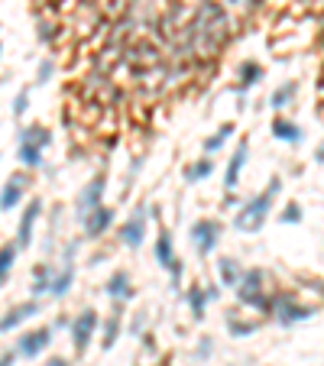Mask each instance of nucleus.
<instances>
[{
	"label": "nucleus",
	"mask_w": 324,
	"mask_h": 366,
	"mask_svg": "<svg viewBox=\"0 0 324 366\" xmlns=\"http://www.w3.org/2000/svg\"><path fill=\"white\" fill-rule=\"evenodd\" d=\"M71 324V318L69 314H59V318H55V324H52V331H65Z\"/></svg>",
	"instance_id": "41"
},
{
	"label": "nucleus",
	"mask_w": 324,
	"mask_h": 366,
	"mask_svg": "<svg viewBox=\"0 0 324 366\" xmlns=\"http://www.w3.org/2000/svg\"><path fill=\"white\" fill-rule=\"evenodd\" d=\"M30 172H13V176L7 178V182L0 185V214L13 211V207H20L26 201V191H30Z\"/></svg>",
	"instance_id": "10"
},
{
	"label": "nucleus",
	"mask_w": 324,
	"mask_h": 366,
	"mask_svg": "<svg viewBox=\"0 0 324 366\" xmlns=\"http://www.w3.org/2000/svg\"><path fill=\"white\" fill-rule=\"evenodd\" d=\"M36 36H39V42H46V46H52L55 39H59V23H55V20H49V16H39V23H36Z\"/></svg>",
	"instance_id": "31"
},
{
	"label": "nucleus",
	"mask_w": 324,
	"mask_h": 366,
	"mask_svg": "<svg viewBox=\"0 0 324 366\" xmlns=\"http://www.w3.org/2000/svg\"><path fill=\"white\" fill-rule=\"evenodd\" d=\"M55 341V331L52 328H33V331H23V334L16 337L13 343V353L23 360H36L49 350V343Z\"/></svg>",
	"instance_id": "9"
},
{
	"label": "nucleus",
	"mask_w": 324,
	"mask_h": 366,
	"mask_svg": "<svg viewBox=\"0 0 324 366\" xmlns=\"http://www.w3.org/2000/svg\"><path fill=\"white\" fill-rule=\"evenodd\" d=\"M0 59H4V42H0Z\"/></svg>",
	"instance_id": "44"
},
{
	"label": "nucleus",
	"mask_w": 324,
	"mask_h": 366,
	"mask_svg": "<svg viewBox=\"0 0 324 366\" xmlns=\"http://www.w3.org/2000/svg\"><path fill=\"white\" fill-rule=\"evenodd\" d=\"M262 78H266V69H262L260 62H256V59H243L237 65V88H233V91H237V94L253 91Z\"/></svg>",
	"instance_id": "18"
},
{
	"label": "nucleus",
	"mask_w": 324,
	"mask_h": 366,
	"mask_svg": "<svg viewBox=\"0 0 324 366\" xmlns=\"http://www.w3.org/2000/svg\"><path fill=\"white\" fill-rule=\"evenodd\" d=\"M162 366H172V363H162Z\"/></svg>",
	"instance_id": "45"
},
{
	"label": "nucleus",
	"mask_w": 324,
	"mask_h": 366,
	"mask_svg": "<svg viewBox=\"0 0 324 366\" xmlns=\"http://www.w3.org/2000/svg\"><path fill=\"white\" fill-rule=\"evenodd\" d=\"M71 285H75V263H59V266H55V273H52V282H49L46 295L65 298L71 292Z\"/></svg>",
	"instance_id": "21"
},
{
	"label": "nucleus",
	"mask_w": 324,
	"mask_h": 366,
	"mask_svg": "<svg viewBox=\"0 0 324 366\" xmlns=\"http://www.w3.org/2000/svg\"><path fill=\"white\" fill-rule=\"evenodd\" d=\"M117 236H120V244L130 246V250H139V246L146 244V236H149V205H137V207H133L130 217L120 224Z\"/></svg>",
	"instance_id": "7"
},
{
	"label": "nucleus",
	"mask_w": 324,
	"mask_h": 366,
	"mask_svg": "<svg viewBox=\"0 0 324 366\" xmlns=\"http://www.w3.org/2000/svg\"><path fill=\"white\" fill-rule=\"evenodd\" d=\"M153 260H156V266H159V269H166V273H169V269H172V263L178 260V256H175V236H172L166 227H159V234H156Z\"/></svg>",
	"instance_id": "20"
},
{
	"label": "nucleus",
	"mask_w": 324,
	"mask_h": 366,
	"mask_svg": "<svg viewBox=\"0 0 324 366\" xmlns=\"http://www.w3.org/2000/svg\"><path fill=\"white\" fill-rule=\"evenodd\" d=\"M104 191H108V172H94V176L81 185V191H78V198H75L78 221H81L88 211H94L98 205H104Z\"/></svg>",
	"instance_id": "8"
},
{
	"label": "nucleus",
	"mask_w": 324,
	"mask_h": 366,
	"mask_svg": "<svg viewBox=\"0 0 324 366\" xmlns=\"http://www.w3.org/2000/svg\"><path fill=\"white\" fill-rule=\"evenodd\" d=\"M214 159H208V156H204V159H195L192 166L185 168V182L188 185H198V182H204V178H211L214 176Z\"/></svg>",
	"instance_id": "28"
},
{
	"label": "nucleus",
	"mask_w": 324,
	"mask_h": 366,
	"mask_svg": "<svg viewBox=\"0 0 324 366\" xmlns=\"http://www.w3.org/2000/svg\"><path fill=\"white\" fill-rule=\"evenodd\" d=\"M52 273H55L52 263H39V266L33 269V282H30V295H33V298H42V295L49 292V282H52Z\"/></svg>",
	"instance_id": "25"
},
{
	"label": "nucleus",
	"mask_w": 324,
	"mask_h": 366,
	"mask_svg": "<svg viewBox=\"0 0 324 366\" xmlns=\"http://www.w3.org/2000/svg\"><path fill=\"white\" fill-rule=\"evenodd\" d=\"M16 256H20V250H16V244H0V289L7 285V279H10V269H13Z\"/></svg>",
	"instance_id": "29"
},
{
	"label": "nucleus",
	"mask_w": 324,
	"mask_h": 366,
	"mask_svg": "<svg viewBox=\"0 0 324 366\" xmlns=\"http://www.w3.org/2000/svg\"><path fill=\"white\" fill-rule=\"evenodd\" d=\"M16 146H30V149H42L46 153L49 146H52V130L42 127V123H26L16 133Z\"/></svg>",
	"instance_id": "17"
},
{
	"label": "nucleus",
	"mask_w": 324,
	"mask_h": 366,
	"mask_svg": "<svg viewBox=\"0 0 324 366\" xmlns=\"http://www.w3.org/2000/svg\"><path fill=\"white\" fill-rule=\"evenodd\" d=\"M42 211H46V201L42 198H30V205H26V211L20 214V224H16V250H26V246L33 244V236H36V224L39 217H42Z\"/></svg>",
	"instance_id": "12"
},
{
	"label": "nucleus",
	"mask_w": 324,
	"mask_h": 366,
	"mask_svg": "<svg viewBox=\"0 0 324 366\" xmlns=\"http://www.w3.org/2000/svg\"><path fill=\"white\" fill-rule=\"evenodd\" d=\"M46 366H71V360L69 357H52V360H46Z\"/></svg>",
	"instance_id": "43"
},
{
	"label": "nucleus",
	"mask_w": 324,
	"mask_h": 366,
	"mask_svg": "<svg viewBox=\"0 0 324 366\" xmlns=\"http://www.w3.org/2000/svg\"><path fill=\"white\" fill-rule=\"evenodd\" d=\"M10 110H13V117H16V120H23V117H26V110H30V88H20V91H16L13 107H10Z\"/></svg>",
	"instance_id": "34"
},
{
	"label": "nucleus",
	"mask_w": 324,
	"mask_h": 366,
	"mask_svg": "<svg viewBox=\"0 0 324 366\" xmlns=\"http://www.w3.org/2000/svg\"><path fill=\"white\" fill-rule=\"evenodd\" d=\"M233 298H237L240 308H253V311H262L270 308V295H266V273L260 266L243 269L237 289H233Z\"/></svg>",
	"instance_id": "4"
},
{
	"label": "nucleus",
	"mask_w": 324,
	"mask_h": 366,
	"mask_svg": "<svg viewBox=\"0 0 324 366\" xmlns=\"http://www.w3.org/2000/svg\"><path fill=\"white\" fill-rule=\"evenodd\" d=\"M75 256H78V240H69L62 250V263H75Z\"/></svg>",
	"instance_id": "37"
},
{
	"label": "nucleus",
	"mask_w": 324,
	"mask_h": 366,
	"mask_svg": "<svg viewBox=\"0 0 324 366\" xmlns=\"http://www.w3.org/2000/svg\"><path fill=\"white\" fill-rule=\"evenodd\" d=\"M224 328L233 341H247V337H253L260 331V318H243V311H233L231 308L224 314Z\"/></svg>",
	"instance_id": "19"
},
{
	"label": "nucleus",
	"mask_w": 324,
	"mask_h": 366,
	"mask_svg": "<svg viewBox=\"0 0 324 366\" xmlns=\"http://www.w3.org/2000/svg\"><path fill=\"white\" fill-rule=\"evenodd\" d=\"M221 234H224V224L217 221V217H198L192 224V230H188V240H192L195 253L208 260L211 253L217 250V244H221Z\"/></svg>",
	"instance_id": "5"
},
{
	"label": "nucleus",
	"mask_w": 324,
	"mask_h": 366,
	"mask_svg": "<svg viewBox=\"0 0 324 366\" xmlns=\"http://www.w3.org/2000/svg\"><path fill=\"white\" fill-rule=\"evenodd\" d=\"M233 133H237V127H233V123H221V127H217V133H211L208 139H204V156H214V153H221V149H224L227 146V139L233 137Z\"/></svg>",
	"instance_id": "26"
},
{
	"label": "nucleus",
	"mask_w": 324,
	"mask_h": 366,
	"mask_svg": "<svg viewBox=\"0 0 324 366\" xmlns=\"http://www.w3.org/2000/svg\"><path fill=\"white\" fill-rule=\"evenodd\" d=\"M201 289H204V298H208V305H214L217 298H221V289H217V285H201Z\"/></svg>",
	"instance_id": "40"
},
{
	"label": "nucleus",
	"mask_w": 324,
	"mask_h": 366,
	"mask_svg": "<svg viewBox=\"0 0 324 366\" xmlns=\"http://www.w3.org/2000/svg\"><path fill=\"white\" fill-rule=\"evenodd\" d=\"M16 159H20L23 172H33V168L46 166V159H42V149H30V146H16Z\"/></svg>",
	"instance_id": "30"
},
{
	"label": "nucleus",
	"mask_w": 324,
	"mask_h": 366,
	"mask_svg": "<svg viewBox=\"0 0 324 366\" xmlns=\"http://www.w3.org/2000/svg\"><path fill=\"white\" fill-rule=\"evenodd\" d=\"M243 201L237 198V191H224V211H231V207H240Z\"/></svg>",
	"instance_id": "39"
},
{
	"label": "nucleus",
	"mask_w": 324,
	"mask_h": 366,
	"mask_svg": "<svg viewBox=\"0 0 324 366\" xmlns=\"http://www.w3.org/2000/svg\"><path fill=\"white\" fill-rule=\"evenodd\" d=\"M266 314H272L282 328H295V324H305V321L315 318L318 308L301 305L299 295H295L292 289H279V292H272L270 295V308H266Z\"/></svg>",
	"instance_id": "3"
},
{
	"label": "nucleus",
	"mask_w": 324,
	"mask_h": 366,
	"mask_svg": "<svg viewBox=\"0 0 324 366\" xmlns=\"http://www.w3.org/2000/svg\"><path fill=\"white\" fill-rule=\"evenodd\" d=\"M146 324H149V314L146 311H137L127 331H130V337H139V334H146Z\"/></svg>",
	"instance_id": "36"
},
{
	"label": "nucleus",
	"mask_w": 324,
	"mask_h": 366,
	"mask_svg": "<svg viewBox=\"0 0 324 366\" xmlns=\"http://www.w3.org/2000/svg\"><path fill=\"white\" fill-rule=\"evenodd\" d=\"M98 334H100V350L108 353L117 347V341H120V334H124V305H117L114 302V311L108 314V318L98 324Z\"/></svg>",
	"instance_id": "14"
},
{
	"label": "nucleus",
	"mask_w": 324,
	"mask_h": 366,
	"mask_svg": "<svg viewBox=\"0 0 324 366\" xmlns=\"http://www.w3.org/2000/svg\"><path fill=\"white\" fill-rule=\"evenodd\" d=\"M299 88H301L299 81H286V84H279L276 91L270 94V107L276 110V117H282L289 107L295 104V98H299Z\"/></svg>",
	"instance_id": "23"
},
{
	"label": "nucleus",
	"mask_w": 324,
	"mask_h": 366,
	"mask_svg": "<svg viewBox=\"0 0 324 366\" xmlns=\"http://www.w3.org/2000/svg\"><path fill=\"white\" fill-rule=\"evenodd\" d=\"M272 137H276L279 143H286V146L305 143V130H301L295 120H289V117H276V120H272Z\"/></svg>",
	"instance_id": "22"
},
{
	"label": "nucleus",
	"mask_w": 324,
	"mask_h": 366,
	"mask_svg": "<svg viewBox=\"0 0 324 366\" xmlns=\"http://www.w3.org/2000/svg\"><path fill=\"white\" fill-rule=\"evenodd\" d=\"M16 363V353L13 350H4L0 353V366H13Z\"/></svg>",
	"instance_id": "42"
},
{
	"label": "nucleus",
	"mask_w": 324,
	"mask_h": 366,
	"mask_svg": "<svg viewBox=\"0 0 324 366\" xmlns=\"http://www.w3.org/2000/svg\"><path fill=\"white\" fill-rule=\"evenodd\" d=\"M98 324H100V314L94 311V308H81V311L71 318L69 331H71V347H75L78 357H85L88 347L94 343V337H98Z\"/></svg>",
	"instance_id": "6"
},
{
	"label": "nucleus",
	"mask_w": 324,
	"mask_h": 366,
	"mask_svg": "<svg viewBox=\"0 0 324 366\" xmlns=\"http://www.w3.org/2000/svg\"><path fill=\"white\" fill-rule=\"evenodd\" d=\"M211 353H214V337H211V334L198 337V343H195V353H192V360H195V363H204V360H211Z\"/></svg>",
	"instance_id": "33"
},
{
	"label": "nucleus",
	"mask_w": 324,
	"mask_h": 366,
	"mask_svg": "<svg viewBox=\"0 0 324 366\" xmlns=\"http://www.w3.org/2000/svg\"><path fill=\"white\" fill-rule=\"evenodd\" d=\"M279 221H282V224H289V227H295V224H301V221H305V211H301V205H299V201H286V207L279 211Z\"/></svg>",
	"instance_id": "32"
},
{
	"label": "nucleus",
	"mask_w": 324,
	"mask_h": 366,
	"mask_svg": "<svg viewBox=\"0 0 324 366\" xmlns=\"http://www.w3.org/2000/svg\"><path fill=\"white\" fill-rule=\"evenodd\" d=\"M104 295H108L110 302H117V305H127V302L137 295L130 273H127V269H117V273H110L108 282H104Z\"/></svg>",
	"instance_id": "15"
},
{
	"label": "nucleus",
	"mask_w": 324,
	"mask_h": 366,
	"mask_svg": "<svg viewBox=\"0 0 324 366\" xmlns=\"http://www.w3.org/2000/svg\"><path fill=\"white\" fill-rule=\"evenodd\" d=\"M78 224H81V234H85L88 240H100V236H108V230L117 224V211L110 205H98L94 211H88Z\"/></svg>",
	"instance_id": "11"
},
{
	"label": "nucleus",
	"mask_w": 324,
	"mask_h": 366,
	"mask_svg": "<svg viewBox=\"0 0 324 366\" xmlns=\"http://www.w3.org/2000/svg\"><path fill=\"white\" fill-rule=\"evenodd\" d=\"M279 191H282V176H272L260 195L247 198L237 207V214H233V230H240V234H260V230L266 227V221H270L272 207H276Z\"/></svg>",
	"instance_id": "2"
},
{
	"label": "nucleus",
	"mask_w": 324,
	"mask_h": 366,
	"mask_svg": "<svg viewBox=\"0 0 324 366\" xmlns=\"http://www.w3.org/2000/svg\"><path fill=\"white\" fill-rule=\"evenodd\" d=\"M55 75V62L52 59H42L39 62V69H36V84H49Z\"/></svg>",
	"instance_id": "35"
},
{
	"label": "nucleus",
	"mask_w": 324,
	"mask_h": 366,
	"mask_svg": "<svg viewBox=\"0 0 324 366\" xmlns=\"http://www.w3.org/2000/svg\"><path fill=\"white\" fill-rule=\"evenodd\" d=\"M214 266H217V279H221V285H224V289H237L240 275H243V263L233 260V256H221Z\"/></svg>",
	"instance_id": "24"
},
{
	"label": "nucleus",
	"mask_w": 324,
	"mask_h": 366,
	"mask_svg": "<svg viewBox=\"0 0 324 366\" xmlns=\"http://www.w3.org/2000/svg\"><path fill=\"white\" fill-rule=\"evenodd\" d=\"M247 159H250V139H240L237 149H233V156L227 159V168H224V191H237Z\"/></svg>",
	"instance_id": "16"
},
{
	"label": "nucleus",
	"mask_w": 324,
	"mask_h": 366,
	"mask_svg": "<svg viewBox=\"0 0 324 366\" xmlns=\"http://www.w3.org/2000/svg\"><path fill=\"white\" fill-rule=\"evenodd\" d=\"M139 341H143V350H146V353H156V350H159V343H156L153 334H139Z\"/></svg>",
	"instance_id": "38"
},
{
	"label": "nucleus",
	"mask_w": 324,
	"mask_h": 366,
	"mask_svg": "<svg viewBox=\"0 0 324 366\" xmlns=\"http://www.w3.org/2000/svg\"><path fill=\"white\" fill-rule=\"evenodd\" d=\"M185 305L188 311H192L195 321H204V314H208V298H204V289L201 285H192V289H185Z\"/></svg>",
	"instance_id": "27"
},
{
	"label": "nucleus",
	"mask_w": 324,
	"mask_h": 366,
	"mask_svg": "<svg viewBox=\"0 0 324 366\" xmlns=\"http://www.w3.org/2000/svg\"><path fill=\"white\" fill-rule=\"evenodd\" d=\"M39 311H42V302H39V298H26V302L13 305L7 314H0V334H13V331H20L26 321L36 318Z\"/></svg>",
	"instance_id": "13"
},
{
	"label": "nucleus",
	"mask_w": 324,
	"mask_h": 366,
	"mask_svg": "<svg viewBox=\"0 0 324 366\" xmlns=\"http://www.w3.org/2000/svg\"><path fill=\"white\" fill-rule=\"evenodd\" d=\"M185 30H188V42H192V59L198 65H204L208 59L214 62L233 36L231 13L217 0H198L195 13L185 20Z\"/></svg>",
	"instance_id": "1"
}]
</instances>
